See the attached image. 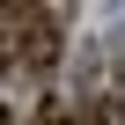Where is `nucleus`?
I'll list each match as a JSON object with an SVG mask.
<instances>
[{
	"mask_svg": "<svg viewBox=\"0 0 125 125\" xmlns=\"http://www.w3.org/2000/svg\"><path fill=\"white\" fill-rule=\"evenodd\" d=\"M110 15H118V22H125V0H110Z\"/></svg>",
	"mask_w": 125,
	"mask_h": 125,
	"instance_id": "2",
	"label": "nucleus"
},
{
	"mask_svg": "<svg viewBox=\"0 0 125 125\" xmlns=\"http://www.w3.org/2000/svg\"><path fill=\"white\" fill-rule=\"evenodd\" d=\"M8 52L22 59V66H52V59H59V30H52V22L37 15V22H30V30H22L15 44H8Z\"/></svg>",
	"mask_w": 125,
	"mask_h": 125,
	"instance_id": "1",
	"label": "nucleus"
},
{
	"mask_svg": "<svg viewBox=\"0 0 125 125\" xmlns=\"http://www.w3.org/2000/svg\"><path fill=\"white\" fill-rule=\"evenodd\" d=\"M0 52H8V37H0Z\"/></svg>",
	"mask_w": 125,
	"mask_h": 125,
	"instance_id": "5",
	"label": "nucleus"
},
{
	"mask_svg": "<svg viewBox=\"0 0 125 125\" xmlns=\"http://www.w3.org/2000/svg\"><path fill=\"white\" fill-rule=\"evenodd\" d=\"M118 125H125V103H118Z\"/></svg>",
	"mask_w": 125,
	"mask_h": 125,
	"instance_id": "4",
	"label": "nucleus"
},
{
	"mask_svg": "<svg viewBox=\"0 0 125 125\" xmlns=\"http://www.w3.org/2000/svg\"><path fill=\"white\" fill-rule=\"evenodd\" d=\"M0 125H15V118H8V110H0Z\"/></svg>",
	"mask_w": 125,
	"mask_h": 125,
	"instance_id": "3",
	"label": "nucleus"
}]
</instances>
